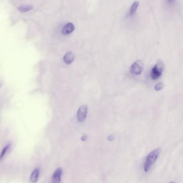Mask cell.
<instances>
[{"instance_id": "cell-6", "label": "cell", "mask_w": 183, "mask_h": 183, "mask_svg": "<svg viewBox=\"0 0 183 183\" xmlns=\"http://www.w3.org/2000/svg\"><path fill=\"white\" fill-rule=\"evenodd\" d=\"M74 24L71 23H67L63 27L62 33L64 34H68L74 31Z\"/></svg>"}, {"instance_id": "cell-12", "label": "cell", "mask_w": 183, "mask_h": 183, "mask_svg": "<svg viewBox=\"0 0 183 183\" xmlns=\"http://www.w3.org/2000/svg\"><path fill=\"white\" fill-rule=\"evenodd\" d=\"M164 83L162 82L158 83L156 85L155 87V90L156 91H159L164 88Z\"/></svg>"}, {"instance_id": "cell-10", "label": "cell", "mask_w": 183, "mask_h": 183, "mask_svg": "<svg viewBox=\"0 0 183 183\" xmlns=\"http://www.w3.org/2000/svg\"><path fill=\"white\" fill-rule=\"evenodd\" d=\"M139 5V2L137 1H135L133 3L130 8V13L131 15H133L135 12L136 9Z\"/></svg>"}, {"instance_id": "cell-4", "label": "cell", "mask_w": 183, "mask_h": 183, "mask_svg": "<svg viewBox=\"0 0 183 183\" xmlns=\"http://www.w3.org/2000/svg\"><path fill=\"white\" fill-rule=\"evenodd\" d=\"M88 110L86 105H82L79 109L77 112V119L79 122H82L86 119Z\"/></svg>"}, {"instance_id": "cell-13", "label": "cell", "mask_w": 183, "mask_h": 183, "mask_svg": "<svg viewBox=\"0 0 183 183\" xmlns=\"http://www.w3.org/2000/svg\"><path fill=\"white\" fill-rule=\"evenodd\" d=\"M108 139V140L109 141H113L114 140L115 138L113 135H111L109 136Z\"/></svg>"}, {"instance_id": "cell-7", "label": "cell", "mask_w": 183, "mask_h": 183, "mask_svg": "<svg viewBox=\"0 0 183 183\" xmlns=\"http://www.w3.org/2000/svg\"><path fill=\"white\" fill-rule=\"evenodd\" d=\"M74 59V54L72 52H68L65 54L64 57V62L69 64L72 63Z\"/></svg>"}, {"instance_id": "cell-8", "label": "cell", "mask_w": 183, "mask_h": 183, "mask_svg": "<svg viewBox=\"0 0 183 183\" xmlns=\"http://www.w3.org/2000/svg\"><path fill=\"white\" fill-rule=\"evenodd\" d=\"M39 174V169L38 168H36L33 171L30 176V180L32 183H35L37 182Z\"/></svg>"}, {"instance_id": "cell-15", "label": "cell", "mask_w": 183, "mask_h": 183, "mask_svg": "<svg viewBox=\"0 0 183 183\" xmlns=\"http://www.w3.org/2000/svg\"><path fill=\"white\" fill-rule=\"evenodd\" d=\"M169 183H176V182H174V181H171V182H169Z\"/></svg>"}, {"instance_id": "cell-9", "label": "cell", "mask_w": 183, "mask_h": 183, "mask_svg": "<svg viewBox=\"0 0 183 183\" xmlns=\"http://www.w3.org/2000/svg\"><path fill=\"white\" fill-rule=\"evenodd\" d=\"M33 6L30 5H20L18 9L21 12H26L29 11L32 9Z\"/></svg>"}, {"instance_id": "cell-11", "label": "cell", "mask_w": 183, "mask_h": 183, "mask_svg": "<svg viewBox=\"0 0 183 183\" xmlns=\"http://www.w3.org/2000/svg\"><path fill=\"white\" fill-rule=\"evenodd\" d=\"M11 147V144L10 143L8 144L7 145H6L5 147L3 148V149L2 150L1 154H0V160H1L3 159L4 157L5 156L6 152L9 150V148Z\"/></svg>"}, {"instance_id": "cell-14", "label": "cell", "mask_w": 183, "mask_h": 183, "mask_svg": "<svg viewBox=\"0 0 183 183\" xmlns=\"http://www.w3.org/2000/svg\"><path fill=\"white\" fill-rule=\"evenodd\" d=\"M87 139V136L85 135H83L82 136V138H81V140H82L83 141H86Z\"/></svg>"}, {"instance_id": "cell-3", "label": "cell", "mask_w": 183, "mask_h": 183, "mask_svg": "<svg viewBox=\"0 0 183 183\" xmlns=\"http://www.w3.org/2000/svg\"><path fill=\"white\" fill-rule=\"evenodd\" d=\"M144 63L141 60H138L134 62L130 68V72L134 75H139L143 71Z\"/></svg>"}, {"instance_id": "cell-5", "label": "cell", "mask_w": 183, "mask_h": 183, "mask_svg": "<svg viewBox=\"0 0 183 183\" xmlns=\"http://www.w3.org/2000/svg\"><path fill=\"white\" fill-rule=\"evenodd\" d=\"M62 172L63 170L62 168H59L57 169L53 174L51 183H60Z\"/></svg>"}, {"instance_id": "cell-1", "label": "cell", "mask_w": 183, "mask_h": 183, "mask_svg": "<svg viewBox=\"0 0 183 183\" xmlns=\"http://www.w3.org/2000/svg\"><path fill=\"white\" fill-rule=\"evenodd\" d=\"M160 152V148H158L151 151L148 154L144 164V170L145 172L148 171L150 167L156 161Z\"/></svg>"}, {"instance_id": "cell-2", "label": "cell", "mask_w": 183, "mask_h": 183, "mask_svg": "<svg viewBox=\"0 0 183 183\" xmlns=\"http://www.w3.org/2000/svg\"><path fill=\"white\" fill-rule=\"evenodd\" d=\"M164 69V63L162 60L157 61L153 68H152L150 76L152 80H155L161 76L162 73Z\"/></svg>"}]
</instances>
